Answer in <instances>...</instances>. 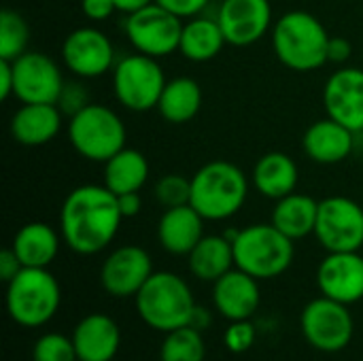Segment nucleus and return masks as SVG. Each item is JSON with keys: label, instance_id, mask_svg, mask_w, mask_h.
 <instances>
[{"label": "nucleus", "instance_id": "6", "mask_svg": "<svg viewBox=\"0 0 363 361\" xmlns=\"http://www.w3.org/2000/svg\"><path fill=\"white\" fill-rule=\"evenodd\" d=\"M62 302L57 279L47 268H21L6 283L9 317L21 328H40L49 323Z\"/></svg>", "mask_w": 363, "mask_h": 361}, {"label": "nucleus", "instance_id": "2", "mask_svg": "<svg viewBox=\"0 0 363 361\" xmlns=\"http://www.w3.org/2000/svg\"><path fill=\"white\" fill-rule=\"evenodd\" d=\"M330 34L308 11H287L272 26V47L283 66L296 72H313L328 64Z\"/></svg>", "mask_w": 363, "mask_h": 361}, {"label": "nucleus", "instance_id": "13", "mask_svg": "<svg viewBox=\"0 0 363 361\" xmlns=\"http://www.w3.org/2000/svg\"><path fill=\"white\" fill-rule=\"evenodd\" d=\"M62 60L72 74L81 79H96L115 68V49L102 30L83 26L64 38Z\"/></svg>", "mask_w": 363, "mask_h": 361}, {"label": "nucleus", "instance_id": "16", "mask_svg": "<svg viewBox=\"0 0 363 361\" xmlns=\"http://www.w3.org/2000/svg\"><path fill=\"white\" fill-rule=\"evenodd\" d=\"M317 285L325 298L342 304L363 300V257L357 251L328 253L317 268Z\"/></svg>", "mask_w": 363, "mask_h": 361}, {"label": "nucleus", "instance_id": "5", "mask_svg": "<svg viewBox=\"0 0 363 361\" xmlns=\"http://www.w3.org/2000/svg\"><path fill=\"white\" fill-rule=\"evenodd\" d=\"M232 245L236 268L257 281L281 277L294 262V240L272 223H255L238 230Z\"/></svg>", "mask_w": 363, "mask_h": 361}, {"label": "nucleus", "instance_id": "43", "mask_svg": "<svg viewBox=\"0 0 363 361\" xmlns=\"http://www.w3.org/2000/svg\"><path fill=\"white\" fill-rule=\"evenodd\" d=\"M151 2H155V0H115L117 11H123V13H134V11H138Z\"/></svg>", "mask_w": 363, "mask_h": 361}, {"label": "nucleus", "instance_id": "35", "mask_svg": "<svg viewBox=\"0 0 363 361\" xmlns=\"http://www.w3.org/2000/svg\"><path fill=\"white\" fill-rule=\"evenodd\" d=\"M157 4H162L164 9H168L170 13H174L181 19H191L196 15H200L211 0H155Z\"/></svg>", "mask_w": 363, "mask_h": 361}, {"label": "nucleus", "instance_id": "31", "mask_svg": "<svg viewBox=\"0 0 363 361\" xmlns=\"http://www.w3.org/2000/svg\"><path fill=\"white\" fill-rule=\"evenodd\" d=\"M30 43V28L26 19L13 11L2 9L0 13V60H17L21 53L28 51Z\"/></svg>", "mask_w": 363, "mask_h": 361}, {"label": "nucleus", "instance_id": "21", "mask_svg": "<svg viewBox=\"0 0 363 361\" xmlns=\"http://www.w3.org/2000/svg\"><path fill=\"white\" fill-rule=\"evenodd\" d=\"M204 221L206 219L191 204L164 209L157 223L162 249L170 255H189L204 236Z\"/></svg>", "mask_w": 363, "mask_h": 361}, {"label": "nucleus", "instance_id": "8", "mask_svg": "<svg viewBox=\"0 0 363 361\" xmlns=\"http://www.w3.org/2000/svg\"><path fill=\"white\" fill-rule=\"evenodd\" d=\"M166 77L155 57L134 53L121 57L113 68V91L121 106L134 113L157 109Z\"/></svg>", "mask_w": 363, "mask_h": 361}, {"label": "nucleus", "instance_id": "18", "mask_svg": "<svg viewBox=\"0 0 363 361\" xmlns=\"http://www.w3.org/2000/svg\"><path fill=\"white\" fill-rule=\"evenodd\" d=\"M257 279L240 268H232L228 274L213 283V304L228 321H247L259 309Z\"/></svg>", "mask_w": 363, "mask_h": 361}, {"label": "nucleus", "instance_id": "15", "mask_svg": "<svg viewBox=\"0 0 363 361\" xmlns=\"http://www.w3.org/2000/svg\"><path fill=\"white\" fill-rule=\"evenodd\" d=\"M217 21L228 45L249 47L270 30L272 4L270 0H223Z\"/></svg>", "mask_w": 363, "mask_h": 361}, {"label": "nucleus", "instance_id": "14", "mask_svg": "<svg viewBox=\"0 0 363 361\" xmlns=\"http://www.w3.org/2000/svg\"><path fill=\"white\" fill-rule=\"evenodd\" d=\"M153 274L151 255L136 245H125L108 253L100 268V283L115 298L136 296Z\"/></svg>", "mask_w": 363, "mask_h": 361}, {"label": "nucleus", "instance_id": "42", "mask_svg": "<svg viewBox=\"0 0 363 361\" xmlns=\"http://www.w3.org/2000/svg\"><path fill=\"white\" fill-rule=\"evenodd\" d=\"M189 326L191 328H196V330H206L208 326H211V313L208 311H202L200 306H196V311H194V315H191V321H189Z\"/></svg>", "mask_w": 363, "mask_h": 361}, {"label": "nucleus", "instance_id": "38", "mask_svg": "<svg viewBox=\"0 0 363 361\" xmlns=\"http://www.w3.org/2000/svg\"><path fill=\"white\" fill-rule=\"evenodd\" d=\"M21 268H23V264L19 262V257H17V253L13 249L0 251V279L4 283H11L19 274Z\"/></svg>", "mask_w": 363, "mask_h": 361}, {"label": "nucleus", "instance_id": "10", "mask_svg": "<svg viewBox=\"0 0 363 361\" xmlns=\"http://www.w3.org/2000/svg\"><path fill=\"white\" fill-rule=\"evenodd\" d=\"M315 238L328 253L359 251L363 247V209L347 196L321 200Z\"/></svg>", "mask_w": 363, "mask_h": 361}, {"label": "nucleus", "instance_id": "32", "mask_svg": "<svg viewBox=\"0 0 363 361\" xmlns=\"http://www.w3.org/2000/svg\"><path fill=\"white\" fill-rule=\"evenodd\" d=\"M32 360L34 361H79L77 351L72 345V338L51 332L43 334L34 347H32Z\"/></svg>", "mask_w": 363, "mask_h": 361}, {"label": "nucleus", "instance_id": "23", "mask_svg": "<svg viewBox=\"0 0 363 361\" xmlns=\"http://www.w3.org/2000/svg\"><path fill=\"white\" fill-rule=\"evenodd\" d=\"M255 189L270 200H281L296 191L298 185V166L283 151L264 153L253 168Z\"/></svg>", "mask_w": 363, "mask_h": 361}, {"label": "nucleus", "instance_id": "11", "mask_svg": "<svg viewBox=\"0 0 363 361\" xmlns=\"http://www.w3.org/2000/svg\"><path fill=\"white\" fill-rule=\"evenodd\" d=\"M300 328L308 345L323 353H336L349 347L355 323L347 304L321 296L304 306Z\"/></svg>", "mask_w": 363, "mask_h": 361}, {"label": "nucleus", "instance_id": "7", "mask_svg": "<svg viewBox=\"0 0 363 361\" xmlns=\"http://www.w3.org/2000/svg\"><path fill=\"white\" fill-rule=\"evenodd\" d=\"M68 138L81 157L104 164L125 147L128 134L123 121L113 109L87 102L81 111L70 115Z\"/></svg>", "mask_w": 363, "mask_h": 361}, {"label": "nucleus", "instance_id": "40", "mask_svg": "<svg viewBox=\"0 0 363 361\" xmlns=\"http://www.w3.org/2000/svg\"><path fill=\"white\" fill-rule=\"evenodd\" d=\"M15 89V74L13 64L9 60H0V98L9 100Z\"/></svg>", "mask_w": 363, "mask_h": 361}, {"label": "nucleus", "instance_id": "12", "mask_svg": "<svg viewBox=\"0 0 363 361\" xmlns=\"http://www.w3.org/2000/svg\"><path fill=\"white\" fill-rule=\"evenodd\" d=\"M13 64L15 89L13 96L23 104H57L64 91L60 66L40 51H26Z\"/></svg>", "mask_w": 363, "mask_h": 361}, {"label": "nucleus", "instance_id": "4", "mask_svg": "<svg viewBox=\"0 0 363 361\" xmlns=\"http://www.w3.org/2000/svg\"><path fill=\"white\" fill-rule=\"evenodd\" d=\"M134 298L140 319L164 334L189 326L196 311L189 285L179 274L166 270L153 272Z\"/></svg>", "mask_w": 363, "mask_h": 361}, {"label": "nucleus", "instance_id": "17", "mask_svg": "<svg viewBox=\"0 0 363 361\" xmlns=\"http://www.w3.org/2000/svg\"><path fill=\"white\" fill-rule=\"evenodd\" d=\"M323 104L328 117L353 132L363 130V70L340 68L323 87Z\"/></svg>", "mask_w": 363, "mask_h": 361}, {"label": "nucleus", "instance_id": "24", "mask_svg": "<svg viewBox=\"0 0 363 361\" xmlns=\"http://www.w3.org/2000/svg\"><path fill=\"white\" fill-rule=\"evenodd\" d=\"M189 270L196 279L215 283L223 274H228L236 262H234V245L225 234H204L202 240L191 249L187 255Z\"/></svg>", "mask_w": 363, "mask_h": 361}, {"label": "nucleus", "instance_id": "26", "mask_svg": "<svg viewBox=\"0 0 363 361\" xmlns=\"http://www.w3.org/2000/svg\"><path fill=\"white\" fill-rule=\"evenodd\" d=\"M11 249L17 253L23 268H47L60 251V236L51 226L32 221L15 234Z\"/></svg>", "mask_w": 363, "mask_h": 361}, {"label": "nucleus", "instance_id": "28", "mask_svg": "<svg viewBox=\"0 0 363 361\" xmlns=\"http://www.w3.org/2000/svg\"><path fill=\"white\" fill-rule=\"evenodd\" d=\"M225 43L228 40L217 19L196 15L183 23L179 51L191 62H211L221 53Z\"/></svg>", "mask_w": 363, "mask_h": 361}, {"label": "nucleus", "instance_id": "9", "mask_svg": "<svg viewBox=\"0 0 363 361\" xmlns=\"http://www.w3.org/2000/svg\"><path fill=\"white\" fill-rule=\"evenodd\" d=\"M183 32V19L164 9L157 2H151L134 13H128L125 36L138 53L151 57H166L179 51Z\"/></svg>", "mask_w": 363, "mask_h": 361}, {"label": "nucleus", "instance_id": "33", "mask_svg": "<svg viewBox=\"0 0 363 361\" xmlns=\"http://www.w3.org/2000/svg\"><path fill=\"white\" fill-rule=\"evenodd\" d=\"M155 198L164 209L185 206L191 200V179L183 174H166L155 183Z\"/></svg>", "mask_w": 363, "mask_h": 361}, {"label": "nucleus", "instance_id": "19", "mask_svg": "<svg viewBox=\"0 0 363 361\" xmlns=\"http://www.w3.org/2000/svg\"><path fill=\"white\" fill-rule=\"evenodd\" d=\"M70 338L79 361H113L121 345V330L113 317L94 313L77 323Z\"/></svg>", "mask_w": 363, "mask_h": 361}, {"label": "nucleus", "instance_id": "34", "mask_svg": "<svg viewBox=\"0 0 363 361\" xmlns=\"http://www.w3.org/2000/svg\"><path fill=\"white\" fill-rule=\"evenodd\" d=\"M255 343V328L251 321H230V328L225 332V347L232 353H245Z\"/></svg>", "mask_w": 363, "mask_h": 361}, {"label": "nucleus", "instance_id": "20", "mask_svg": "<svg viewBox=\"0 0 363 361\" xmlns=\"http://www.w3.org/2000/svg\"><path fill=\"white\" fill-rule=\"evenodd\" d=\"M353 134L355 132L347 126L334 121L332 117H325L306 128L302 136V147L313 162L332 166L345 162L351 155L355 145Z\"/></svg>", "mask_w": 363, "mask_h": 361}, {"label": "nucleus", "instance_id": "37", "mask_svg": "<svg viewBox=\"0 0 363 361\" xmlns=\"http://www.w3.org/2000/svg\"><path fill=\"white\" fill-rule=\"evenodd\" d=\"M60 102H62V109L64 111H70V115H74L77 111H81L87 104L85 94L81 91V85H77V83L64 85V91L60 96Z\"/></svg>", "mask_w": 363, "mask_h": 361}, {"label": "nucleus", "instance_id": "3", "mask_svg": "<svg viewBox=\"0 0 363 361\" xmlns=\"http://www.w3.org/2000/svg\"><path fill=\"white\" fill-rule=\"evenodd\" d=\"M249 194V181L232 162L215 160L204 164L191 177V200L189 204L206 221H223L234 217Z\"/></svg>", "mask_w": 363, "mask_h": 361}, {"label": "nucleus", "instance_id": "29", "mask_svg": "<svg viewBox=\"0 0 363 361\" xmlns=\"http://www.w3.org/2000/svg\"><path fill=\"white\" fill-rule=\"evenodd\" d=\"M149 179V162L147 157L130 147H123L111 160L104 162V185L115 194L140 191Z\"/></svg>", "mask_w": 363, "mask_h": 361}, {"label": "nucleus", "instance_id": "27", "mask_svg": "<svg viewBox=\"0 0 363 361\" xmlns=\"http://www.w3.org/2000/svg\"><path fill=\"white\" fill-rule=\"evenodd\" d=\"M202 109V87L191 77H177L166 81L157 102L160 115L174 126L191 121Z\"/></svg>", "mask_w": 363, "mask_h": 361}, {"label": "nucleus", "instance_id": "25", "mask_svg": "<svg viewBox=\"0 0 363 361\" xmlns=\"http://www.w3.org/2000/svg\"><path fill=\"white\" fill-rule=\"evenodd\" d=\"M317 213H319V202L315 198L294 191L277 200L270 223L296 243L300 238L315 234Z\"/></svg>", "mask_w": 363, "mask_h": 361}, {"label": "nucleus", "instance_id": "41", "mask_svg": "<svg viewBox=\"0 0 363 361\" xmlns=\"http://www.w3.org/2000/svg\"><path fill=\"white\" fill-rule=\"evenodd\" d=\"M117 202H119V211L125 217H136L140 213V206H143V200L138 196V191H130V194H121L117 196Z\"/></svg>", "mask_w": 363, "mask_h": 361}, {"label": "nucleus", "instance_id": "39", "mask_svg": "<svg viewBox=\"0 0 363 361\" xmlns=\"http://www.w3.org/2000/svg\"><path fill=\"white\" fill-rule=\"evenodd\" d=\"M353 47L345 36H330V45H328V62L334 64H342L351 57Z\"/></svg>", "mask_w": 363, "mask_h": 361}, {"label": "nucleus", "instance_id": "1", "mask_svg": "<svg viewBox=\"0 0 363 361\" xmlns=\"http://www.w3.org/2000/svg\"><path fill=\"white\" fill-rule=\"evenodd\" d=\"M121 219L117 196L106 185H79L60 209V234L74 253L96 255L113 243Z\"/></svg>", "mask_w": 363, "mask_h": 361}, {"label": "nucleus", "instance_id": "30", "mask_svg": "<svg viewBox=\"0 0 363 361\" xmlns=\"http://www.w3.org/2000/svg\"><path fill=\"white\" fill-rule=\"evenodd\" d=\"M204 357L206 345L202 332L191 326L168 332L160 349V361H204Z\"/></svg>", "mask_w": 363, "mask_h": 361}, {"label": "nucleus", "instance_id": "22", "mask_svg": "<svg viewBox=\"0 0 363 361\" xmlns=\"http://www.w3.org/2000/svg\"><path fill=\"white\" fill-rule=\"evenodd\" d=\"M62 128L57 104H21L11 117V136L23 147L51 143Z\"/></svg>", "mask_w": 363, "mask_h": 361}, {"label": "nucleus", "instance_id": "36", "mask_svg": "<svg viewBox=\"0 0 363 361\" xmlns=\"http://www.w3.org/2000/svg\"><path fill=\"white\" fill-rule=\"evenodd\" d=\"M81 11L87 19L102 21L117 11V4L115 0H81Z\"/></svg>", "mask_w": 363, "mask_h": 361}]
</instances>
